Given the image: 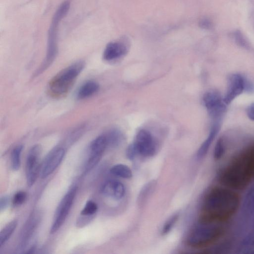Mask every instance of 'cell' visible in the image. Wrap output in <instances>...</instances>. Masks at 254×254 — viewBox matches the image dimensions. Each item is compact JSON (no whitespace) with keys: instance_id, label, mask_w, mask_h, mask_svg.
I'll return each mask as SVG.
<instances>
[{"instance_id":"cell-1","label":"cell","mask_w":254,"mask_h":254,"mask_svg":"<svg viewBox=\"0 0 254 254\" xmlns=\"http://www.w3.org/2000/svg\"><path fill=\"white\" fill-rule=\"evenodd\" d=\"M239 205L238 195L229 190L215 188L206 196L201 222H223L237 211Z\"/></svg>"},{"instance_id":"cell-2","label":"cell","mask_w":254,"mask_h":254,"mask_svg":"<svg viewBox=\"0 0 254 254\" xmlns=\"http://www.w3.org/2000/svg\"><path fill=\"white\" fill-rule=\"evenodd\" d=\"M253 177L244 155L232 161L219 173V180L231 189L241 190L249 183Z\"/></svg>"},{"instance_id":"cell-3","label":"cell","mask_w":254,"mask_h":254,"mask_svg":"<svg viewBox=\"0 0 254 254\" xmlns=\"http://www.w3.org/2000/svg\"><path fill=\"white\" fill-rule=\"evenodd\" d=\"M69 1L63 2L55 11L48 31L47 48L46 56L42 64L34 73L36 77L44 71L52 64L55 61L58 52V34L59 27L62 19L65 17L70 8Z\"/></svg>"},{"instance_id":"cell-4","label":"cell","mask_w":254,"mask_h":254,"mask_svg":"<svg viewBox=\"0 0 254 254\" xmlns=\"http://www.w3.org/2000/svg\"><path fill=\"white\" fill-rule=\"evenodd\" d=\"M85 65L84 61H78L56 74L49 83L51 93L56 96H61L68 92Z\"/></svg>"},{"instance_id":"cell-5","label":"cell","mask_w":254,"mask_h":254,"mask_svg":"<svg viewBox=\"0 0 254 254\" xmlns=\"http://www.w3.org/2000/svg\"><path fill=\"white\" fill-rule=\"evenodd\" d=\"M189 236L188 244L194 248H202L215 242L222 235L224 228L223 222H201Z\"/></svg>"},{"instance_id":"cell-6","label":"cell","mask_w":254,"mask_h":254,"mask_svg":"<svg viewBox=\"0 0 254 254\" xmlns=\"http://www.w3.org/2000/svg\"><path fill=\"white\" fill-rule=\"evenodd\" d=\"M77 192V187H73L64 195L56 210L51 233L57 232L65 221L73 204Z\"/></svg>"},{"instance_id":"cell-7","label":"cell","mask_w":254,"mask_h":254,"mask_svg":"<svg viewBox=\"0 0 254 254\" xmlns=\"http://www.w3.org/2000/svg\"><path fill=\"white\" fill-rule=\"evenodd\" d=\"M42 147L35 144L29 150L26 161L25 172L27 183L31 187L35 183L40 171V160Z\"/></svg>"},{"instance_id":"cell-8","label":"cell","mask_w":254,"mask_h":254,"mask_svg":"<svg viewBox=\"0 0 254 254\" xmlns=\"http://www.w3.org/2000/svg\"><path fill=\"white\" fill-rule=\"evenodd\" d=\"M138 154L143 156H151L156 152V145L150 132L145 129L139 130L132 143Z\"/></svg>"},{"instance_id":"cell-9","label":"cell","mask_w":254,"mask_h":254,"mask_svg":"<svg viewBox=\"0 0 254 254\" xmlns=\"http://www.w3.org/2000/svg\"><path fill=\"white\" fill-rule=\"evenodd\" d=\"M203 102L209 115L218 119L224 112L226 104L220 94L215 91H209L204 94Z\"/></svg>"},{"instance_id":"cell-10","label":"cell","mask_w":254,"mask_h":254,"mask_svg":"<svg viewBox=\"0 0 254 254\" xmlns=\"http://www.w3.org/2000/svg\"><path fill=\"white\" fill-rule=\"evenodd\" d=\"M246 78L239 73L231 74L228 77V86L223 101L226 105L230 103L245 89Z\"/></svg>"},{"instance_id":"cell-11","label":"cell","mask_w":254,"mask_h":254,"mask_svg":"<svg viewBox=\"0 0 254 254\" xmlns=\"http://www.w3.org/2000/svg\"><path fill=\"white\" fill-rule=\"evenodd\" d=\"M64 149L61 146L53 149L47 156L41 167V176L45 178L52 174L63 160Z\"/></svg>"},{"instance_id":"cell-12","label":"cell","mask_w":254,"mask_h":254,"mask_svg":"<svg viewBox=\"0 0 254 254\" xmlns=\"http://www.w3.org/2000/svg\"><path fill=\"white\" fill-rule=\"evenodd\" d=\"M101 191L102 194L106 196L120 199L125 195V188L120 181L109 180L103 185Z\"/></svg>"},{"instance_id":"cell-13","label":"cell","mask_w":254,"mask_h":254,"mask_svg":"<svg viewBox=\"0 0 254 254\" xmlns=\"http://www.w3.org/2000/svg\"><path fill=\"white\" fill-rule=\"evenodd\" d=\"M127 52V48L120 42H111L106 46L103 58L106 61H112L124 56Z\"/></svg>"},{"instance_id":"cell-14","label":"cell","mask_w":254,"mask_h":254,"mask_svg":"<svg viewBox=\"0 0 254 254\" xmlns=\"http://www.w3.org/2000/svg\"><path fill=\"white\" fill-rule=\"evenodd\" d=\"M39 217L33 215L25 226L21 235L20 247H24L31 239L39 222Z\"/></svg>"},{"instance_id":"cell-15","label":"cell","mask_w":254,"mask_h":254,"mask_svg":"<svg viewBox=\"0 0 254 254\" xmlns=\"http://www.w3.org/2000/svg\"><path fill=\"white\" fill-rule=\"evenodd\" d=\"M99 89V84L95 81L88 80L83 83L77 90L76 98L82 100L92 96Z\"/></svg>"},{"instance_id":"cell-16","label":"cell","mask_w":254,"mask_h":254,"mask_svg":"<svg viewBox=\"0 0 254 254\" xmlns=\"http://www.w3.org/2000/svg\"><path fill=\"white\" fill-rule=\"evenodd\" d=\"M219 128L220 126L218 123H216L213 125L208 136L198 150L197 155L198 158H202L206 154L211 143L219 131Z\"/></svg>"},{"instance_id":"cell-17","label":"cell","mask_w":254,"mask_h":254,"mask_svg":"<svg viewBox=\"0 0 254 254\" xmlns=\"http://www.w3.org/2000/svg\"><path fill=\"white\" fill-rule=\"evenodd\" d=\"M108 148V143L105 133L100 135L93 140L89 146L90 153L103 155Z\"/></svg>"},{"instance_id":"cell-18","label":"cell","mask_w":254,"mask_h":254,"mask_svg":"<svg viewBox=\"0 0 254 254\" xmlns=\"http://www.w3.org/2000/svg\"><path fill=\"white\" fill-rule=\"evenodd\" d=\"M17 225V221L13 220L7 223L0 232V247L9 239Z\"/></svg>"},{"instance_id":"cell-19","label":"cell","mask_w":254,"mask_h":254,"mask_svg":"<svg viewBox=\"0 0 254 254\" xmlns=\"http://www.w3.org/2000/svg\"><path fill=\"white\" fill-rule=\"evenodd\" d=\"M110 171L113 175L124 179L130 178L132 175L131 170L127 166L121 164L114 165Z\"/></svg>"},{"instance_id":"cell-20","label":"cell","mask_w":254,"mask_h":254,"mask_svg":"<svg viewBox=\"0 0 254 254\" xmlns=\"http://www.w3.org/2000/svg\"><path fill=\"white\" fill-rule=\"evenodd\" d=\"M108 147H115L122 142L123 136L121 132L117 129H111L105 133Z\"/></svg>"},{"instance_id":"cell-21","label":"cell","mask_w":254,"mask_h":254,"mask_svg":"<svg viewBox=\"0 0 254 254\" xmlns=\"http://www.w3.org/2000/svg\"><path fill=\"white\" fill-rule=\"evenodd\" d=\"M23 149V146L19 145L15 146L12 150L11 153V165L12 169L14 171L18 170L20 166L21 155Z\"/></svg>"},{"instance_id":"cell-22","label":"cell","mask_w":254,"mask_h":254,"mask_svg":"<svg viewBox=\"0 0 254 254\" xmlns=\"http://www.w3.org/2000/svg\"><path fill=\"white\" fill-rule=\"evenodd\" d=\"M98 210L97 204L92 200H88L85 203L80 214L84 217H91L96 213Z\"/></svg>"},{"instance_id":"cell-23","label":"cell","mask_w":254,"mask_h":254,"mask_svg":"<svg viewBox=\"0 0 254 254\" xmlns=\"http://www.w3.org/2000/svg\"><path fill=\"white\" fill-rule=\"evenodd\" d=\"M102 156L101 155L90 153L85 166V173H87L92 170L99 162Z\"/></svg>"},{"instance_id":"cell-24","label":"cell","mask_w":254,"mask_h":254,"mask_svg":"<svg viewBox=\"0 0 254 254\" xmlns=\"http://www.w3.org/2000/svg\"><path fill=\"white\" fill-rule=\"evenodd\" d=\"M179 218L178 214H175L171 216L164 224L162 229V234L164 235L168 233L172 229Z\"/></svg>"},{"instance_id":"cell-25","label":"cell","mask_w":254,"mask_h":254,"mask_svg":"<svg viewBox=\"0 0 254 254\" xmlns=\"http://www.w3.org/2000/svg\"><path fill=\"white\" fill-rule=\"evenodd\" d=\"M27 194L25 191H17L13 196L12 199L13 205L15 206L22 204L26 200Z\"/></svg>"},{"instance_id":"cell-26","label":"cell","mask_w":254,"mask_h":254,"mask_svg":"<svg viewBox=\"0 0 254 254\" xmlns=\"http://www.w3.org/2000/svg\"><path fill=\"white\" fill-rule=\"evenodd\" d=\"M224 145L222 138H219L214 148V157L215 159H219L221 157L224 152Z\"/></svg>"},{"instance_id":"cell-27","label":"cell","mask_w":254,"mask_h":254,"mask_svg":"<svg viewBox=\"0 0 254 254\" xmlns=\"http://www.w3.org/2000/svg\"><path fill=\"white\" fill-rule=\"evenodd\" d=\"M253 177H254V150L245 154Z\"/></svg>"},{"instance_id":"cell-28","label":"cell","mask_w":254,"mask_h":254,"mask_svg":"<svg viewBox=\"0 0 254 254\" xmlns=\"http://www.w3.org/2000/svg\"><path fill=\"white\" fill-rule=\"evenodd\" d=\"M152 187H153V183H149L146 185L141 190L139 198L140 203H142V201H144L148 196L152 189Z\"/></svg>"},{"instance_id":"cell-29","label":"cell","mask_w":254,"mask_h":254,"mask_svg":"<svg viewBox=\"0 0 254 254\" xmlns=\"http://www.w3.org/2000/svg\"><path fill=\"white\" fill-rule=\"evenodd\" d=\"M233 36L236 42L242 46L247 45V42L242 33L237 30L234 32Z\"/></svg>"},{"instance_id":"cell-30","label":"cell","mask_w":254,"mask_h":254,"mask_svg":"<svg viewBox=\"0 0 254 254\" xmlns=\"http://www.w3.org/2000/svg\"><path fill=\"white\" fill-rule=\"evenodd\" d=\"M138 154L137 152L132 143L127 148L126 155L127 157L130 160H133L135 157Z\"/></svg>"},{"instance_id":"cell-31","label":"cell","mask_w":254,"mask_h":254,"mask_svg":"<svg viewBox=\"0 0 254 254\" xmlns=\"http://www.w3.org/2000/svg\"><path fill=\"white\" fill-rule=\"evenodd\" d=\"M199 25L201 28L205 29H210L213 26L211 21L206 18L201 19L199 21Z\"/></svg>"},{"instance_id":"cell-32","label":"cell","mask_w":254,"mask_h":254,"mask_svg":"<svg viewBox=\"0 0 254 254\" xmlns=\"http://www.w3.org/2000/svg\"><path fill=\"white\" fill-rule=\"evenodd\" d=\"M9 197L7 195H3L0 199V209L2 210L5 209L8 206L9 203Z\"/></svg>"},{"instance_id":"cell-33","label":"cell","mask_w":254,"mask_h":254,"mask_svg":"<svg viewBox=\"0 0 254 254\" xmlns=\"http://www.w3.org/2000/svg\"><path fill=\"white\" fill-rule=\"evenodd\" d=\"M247 114L250 119L254 121V103L249 106L247 110Z\"/></svg>"}]
</instances>
